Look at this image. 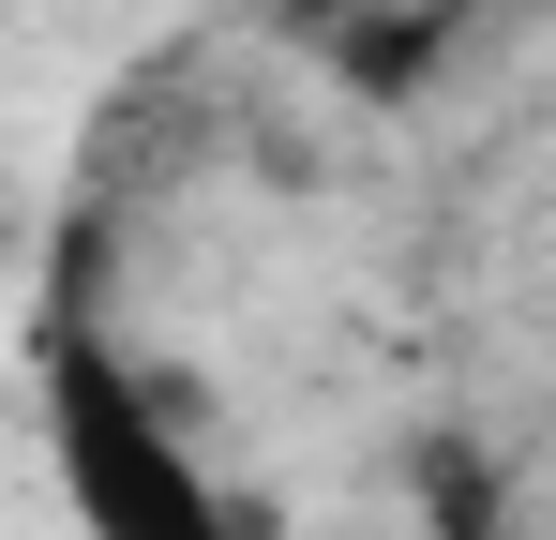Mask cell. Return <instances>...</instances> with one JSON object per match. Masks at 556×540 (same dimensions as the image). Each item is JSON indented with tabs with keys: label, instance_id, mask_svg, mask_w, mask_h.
I'll return each mask as SVG.
<instances>
[{
	"label": "cell",
	"instance_id": "cell-2",
	"mask_svg": "<svg viewBox=\"0 0 556 540\" xmlns=\"http://www.w3.org/2000/svg\"><path fill=\"white\" fill-rule=\"evenodd\" d=\"M286 15H301V30H331V46H362V30H376V0H286Z\"/></svg>",
	"mask_w": 556,
	"mask_h": 540
},
{
	"label": "cell",
	"instance_id": "cell-1",
	"mask_svg": "<svg viewBox=\"0 0 556 540\" xmlns=\"http://www.w3.org/2000/svg\"><path fill=\"white\" fill-rule=\"evenodd\" d=\"M61 480H76L91 540H241V511L211 496V465L121 375H61Z\"/></svg>",
	"mask_w": 556,
	"mask_h": 540
}]
</instances>
